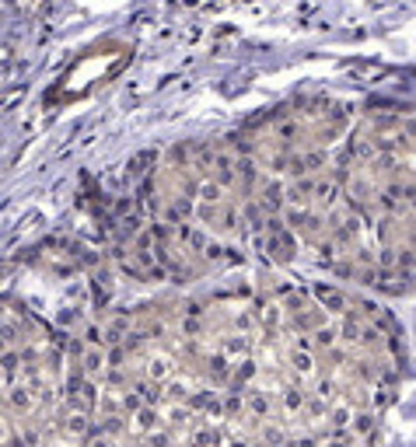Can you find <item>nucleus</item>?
Returning a JSON list of instances; mask_svg holds the SVG:
<instances>
[{
    "label": "nucleus",
    "instance_id": "obj_1",
    "mask_svg": "<svg viewBox=\"0 0 416 447\" xmlns=\"http://www.w3.org/2000/svg\"><path fill=\"white\" fill-rule=\"evenodd\" d=\"M311 294H315L319 308H326V311H333V315H350V301H346V294H343L339 287H333V284H315V287H311Z\"/></svg>",
    "mask_w": 416,
    "mask_h": 447
},
{
    "label": "nucleus",
    "instance_id": "obj_2",
    "mask_svg": "<svg viewBox=\"0 0 416 447\" xmlns=\"http://www.w3.org/2000/svg\"><path fill=\"white\" fill-rule=\"evenodd\" d=\"M32 409H35V388H28V384H21V381L11 384V388H8V413H11V416H14V413H18V416H28Z\"/></svg>",
    "mask_w": 416,
    "mask_h": 447
},
{
    "label": "nucleus",
    "instance_id": "obj_3",
    "mask_svg": "<svg viewBox=\"0 0 416 447\" xmlns=\"http://www.w3.org/2000/svg\"><path fill=\"white\" fill-rule=\"evenodd\" d=\"M161 423H165V416H161L158 406H143V409L133 413V430H137L140 437H147V433H154V430H161Z\"/></svg>",
    "mask_w": 416,
    "mask_h": 447
},
{
    "label": "nucleus",
    "instance_id": "obj_4",
    "mask_svg": "<svg viewBox=\"0 0 416 447\" xmlns=\"http://www.w3.org/2000/svg\"><path fill=\"white\" fill-rule=\"evenodd\" d=\"M63 430H67L70 437H77V440H88V437H91V430H95V423H91V413L70 409V413L63 416Z\"/></svg>",
    "mask_w": 416,
    "mask_h": 447
},
{
    "label": "nucleus",
    "instance_id": "obj_5",
    "mask_svg": "<svg viewBox=\"0 0 416 447\" xmlns=\"http://www.w3.org/2000/svg\"><path fill=\"white\" fill-rule=\"evenodd\" d=\"M221 444H224V433L214 423H199L189 433V447H221Z\"/></svg>",
    "mask_w": 416,
    "mask_h": 447
},
{
    "label": "nucleus",
    "instance_id": "obj_6",
    "mask_svg": "<svg viewBox=\"0 0 416 447\" xmlns=\"http://www.w3.org/2000/svg\"><path fill=\"white\" fill-rule=\"evenodd\" d=\"M353 416H357V409H353L350 402H339V406H333V409H329L326 430H329V433H343V430H350V426H353Z\"/></svg>",
    "mask_w": 416,
    "mask_h": 447
},
{
    "label": "nucleus",
    "instance_id": "obj_7",
    "mask_svg": "<svg viewBox=\"0 0 416 447\" xmlns=\"http://www.w3.org/2000/svg\"><path fill=\"white\" fill-rule=\"evenodd\" d=\"M245 409H248L252 419H266L270 409H273V402H270L266 391H259V388H245Z\"/></svg>",
    "mask_w": 416,
    "mask_h": 447
},
{
    "label": "nucleus",
    "instance_id": "obj_8",
    "mask_svg": "<svg viewBox=\"0 0 416 447\" xmlns=\"http://www.w3.org/2000/svg\"><path fill=\"white\" fill-rule=\"evenodd\" d=\"M165 426H168V430H186V426H192V409H189V402H172L168 413H165Z\"/></svg>",
    "mask_w": 416,
    "mask_h": 447
},
{
    "label": "nucleus",
    "instance_id": "obj_9",
    "mask_svg": "<svg viewBox=\"0 0 416 447\" xmlns=\"http://www.w3.org/2000/svg\"><path fill=\"white\" fill-rule=\"evenodd\" d=\"M360 440H368V437H375L378 433V416L371 413V409H357V416H353V426H350Z\"/></svg>",
    "mask_w": 416,
    "mask_h": 447
},
{
    "label": "nucleus",
    "instance_id": "obj_10",
    "mask_svg": "<svg viewBox=\"0 0 416 447\" xmlns=\"http://www.w3.org/2000/svg\"><path fill=\"white\" fill-rule=\"evenodd\" d=\"M165 395H168L172 402H189L192 384H189L186 377H168V381H165Z\"/></svg>",
    "mask_w": 416,
    "mask_h": 447
},
{
    "label": "nucleus",
    "instance_id": "obj_11",
    "mask_svg": "<svg viewBox=\"0 0 416 447\" xmlns=\"http://www.w3.org/2000/svg\"><path fill=\"white\" fill-rule=\"evenodd\" d=\"M241 413H248L245 409V391H224V419H238Z\"/></svg>",
    "mask_w": 416,
    "mask_h": 447
},
{
    "label": "nucleus",
    "instance_id": "obj_12",
    "mask_svg": "<svg viewBox=\"0 0 416 447\" xmlns=\"http://www.w3.org/2000/svg\"><path fill=\"white\" fill-rule=\"evenodd\" d=\"M147 377H150L154 384H165V381L172 377V364H168L165 357H154V360L147 364Z\"/></svg>",
    "mask_w": 416,
    "mask_h": 447
},
{
    "label": "nucleus",
    "instance_id": "obj_13",
    "mask_svg": "<svg viewBox=\"0 0 416 447\" xmlns=\"http://www.w3.org/2000/svg\"><path fill=\"white\" fill-rule=\"evenodd\" d=\"M304 416H308V419H315V423L329 419V399H322V395H311V399H308V406H304Z\"/></svg>",
    "mask_w": 416,
    "mask_h": 447
},
{
    "label": "nucleus",
    "instance_id": "obj_14",
    "mask_svg": "<svg viewBox=\"0 0 416 447\" xmlns=\"http://www.w3.org/2000/svg\"><path fill=\"white\" fill-rule=\"evenodd\" d=\"M304 406H308V395L301 388H284V409L294 416V413H304Z\"/></svg>",
    "mask_w": 416,
    "mask_h": 447
},
{
    "label": "nucleus",
    "instance_id": "obj_15",
    "mask_svg": "<svg viewBox=\"0 0 416 447\" xmlns=\"http://www.w3.org/2000/svg\"><path fill=\"white\" fill-rule=\"evenodd\" d=\"M206 374H210L214 384H228V377H231L228 360H224V357H210V360H206Z\"/></svg>",
    "mask_w": 416,
    "mask_h": 447
},
{
    "label": "nucleus",
    "instance_id": "obj_16",
    "mask_svg": "<svg viewBox=\"0 0 416 447\" xmlns=\"http://www.w3.org/2000/svg\"><path fill=\"white\" fill-rule=\"evenodd\" d=\"M284 444H287L284 430H280L277 423H266V426H263V447H284Z\"/></svg>",
    "mask_w": 416,
    "mask_h": 447
},
{
    "label": "nucleus",
    "instance_id": "obj_17",
    "mask_svg": "<svg viewBox=\"0 0 416 447\" xmlns=\"http://www.w3.org/2000/svg\"><path fill=\"white\" fill-rule=\"evenodd\" d=\"M172 433H175V430H168V426L154 430V433L143 437V447H172Z\"/></svg>",
    "mask_w": 416,
    "mask_h": 447
},
{
    "label": "nucleus",
    "instance_id": "obj_18",
    "mask_svg": "<svg viewBox=\"0 0 416 447\" xmlns=\"http://www.w3.org/2000/svg\"><path fill=\"white\" fill-rule=\"evenodd\" d=\"M290 367H294V374H297V377H304V374H311L315 360H311L308 353H290Z\"/></svg>",
    "mask_w": 416,
    "mask_h": 447
},
{
    "label": "nucleus",
    "instance_id": "obj_19",
    "mask_svg": "<svg viewBox=\"0 0 416 447\" xmlns=\"http://www.w3.org/2000/svg\"><path fill=\"white\" fill-rule=\"evenodd\" d=\"M123 430H126L123 416H106V419H101V433H109V437H119Z\"/></svg>",
    "mask_w": 416,
    "mask_h": 447
},
{
    "label": "nucleus",
    "instance_id": "obj_20",
    "mask_svg": "<svg viewBox=\"0 0 416 447\" xmlns=\"http://www.w3.org/2000/svg\"><path fill=\"white\" fill-rule=\"evenodd\" d=\"M357 433L353 430H343V433H333V440H329V447H357Z\"/></svg>",
    "mask_w": 416,
    "mask_h": 447
},
{
    "label": "nucleus",
    "instance_id": "obj_21",
    "mask_svg": "<svg viewBox=\"0 0 416 447\" xmlns=\"http://www.w3.org/2000/svg\"><path fill=\"white\" fill-rule=\"evenodd\" d=\"M245 350H248V343H245V339H238V335H228V339H224V353L238 357V353H245Z\"/></svg>",
    "mask_w": 416,
    "mask_h": 447
},
{
    "label": "nucleus",
    "instance_id": "obj_22",
    "mask_svg": "<svg viewBox=\"0 0 416 447\" xmlns=\"http://www.w3.org/2000/svg\"><path fill=\"white\" fill-rule=\"evenodd\" d=\"M315 395H322V399H333V395H336V381H333V377L319 381V388H315Z\"/></svg>",
    "mask_w": 416,
    "mask_h": 447
},
{
    "label": "nucleus",
    "instance_id": "obj_23",
    "mask_svg": "<svg viewBox=\"0 0 416 447\" xmlns=\"http://www.w3.org/2000/svg\"><path fill=\"white\" fill-rule=\"evenodd\" d=\"M84 444H88V447H112V437H109V433H101V437H95V433H91Z\"/></svg>",
    "mask_w": 416,
    "mask_h": 447
},
{
    "label": "nucleus",
    "instance_id": "obj_24",
    "mask_svg": "<svg viewBox=\"0 0 416 447\" xmlns=\"http://www.w3.org/2000/svg\"><path fill=\"white\" fill-rule=\"evenodd\" d=\"M284 447H319V440L315 437H297V440H287Z\"/></svg>",
    "mask_w": 416,
    "mask_h": 447
},
{
    "label": "nucleus",
    "instance_id": "obj_25",
    "mask_svg": "<svg viewBox=\"0 0 416 447\" xmlns=\"http://www.w3.org/2000/svg\"><path fill=\"white\" fill-rule=\"evenodd\" d=\"M21 433H25V440H28V447H39V430H35V426H25Z\"/></svg>",
    "mask_w": 416,
    "mask_h": 447
}]
</instances>
